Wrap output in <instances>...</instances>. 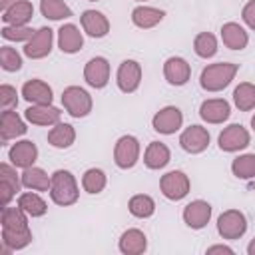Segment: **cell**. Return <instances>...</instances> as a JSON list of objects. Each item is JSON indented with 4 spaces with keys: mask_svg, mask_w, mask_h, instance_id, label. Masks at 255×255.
I'll return each instance as SVG.
<instances>
[{
    "mask_svg": "<svg viewBox=\"0 0 255 255\" xmlns=\"http://www.w3.org/2000/svg\"><path fill=\"white\" fill-rule=\"evenodd\" d=\"M78 197H80V187L74 173L68 169H56L52 173L50 199L60 207H70L78 201Z\"/></svg>",
    "mask_w": 255,
    "mask_h": 255,
    "instance_id": "6da1fadb",
    "label": "cell"
},
{
    "mask_svg": "<svg viewBox=\"0 0 255 255\" xmlns=\"http://www.w3.org/2000/svg\"><path fill=\"white\" fill-rule=\"evenodd\" d=\"M237 72H239V64H233V62L209 64V66H205L201 70L199 86L205 92H221V90H225L233 82Z\"/></svg>",
    "mask_w": 255,
    "mask_h": 255,
    "instance_id": "7a4b0ae2",
    "label": "cell"
},
{
    "mask_svg": "<svg viewBox=\"0 0 255 255\" xmlns=\"http://www.w3.org/2000/svg\"><path fill=\"white\" fill-rule=\"evenodd\" d=\"M62 106L64 110L72 116V118H86L92 108H94V102H92V96L80 88V86H68L64 88L62 92Z\"/></svg>",
    "mask_w": 255,
    "mask_h": 255,
    "instance_id": "3957f363",
    "label": "cell"
},
{
    "mask_svg": "<svg viewBox=\"0 0 255 255\" xmlns=\"http://www.w3.org/2000/svg\"><path fill=\"white\" fill-rule=\"evenodd\" d=\"M189 189H191V181L185 175V171H181V169L167 171L159 179V191L169 201H181L183 197H187Z\"/></svg>",
    "mask_w": 255,
    "mask_h": 255,
    "instance_id": "277c9868",
    "label": "cell"
},
{
    "mask_svg": "<svg viewBox=\"0 0 255 255\" xmlns=\"http://www.w3.org/2000/svg\"><path fill=\"white\" fill-rule=\"evenodd\" d=\"M247 231V217L239 209H225L217 217V233L223 239H241Z\"/></svg>",
    "mask_w": 255,
    "mask_h": 255,
    "instance_id": "5b68a950",
    "label": "cell"
},
{
    "mask_svg": "<svg viewBox=\"0 0 255 255\" xmlns=\"http://www.w3.org/2000/svg\"><path fill=\"white\" fill-rule=\"evenodd\" d=\"M141 153V145L135 135H122L114 145V161L120 169H131Z\"/></svg>",
    "mask_w": 255,
    "mask_h": 255,
    "instance_id": "8992f818",
    "label": "cell"
},
{
    "mask_svg": "<svg viewBox=\"0 0 255 255\" xmlns=\"http://www.w3.org/2000/svg\"><path fill=\"white\" fill-rule=\"evenodd\" d=\"M251 143V133L247 131V128H243L241 124H231L227 128H223V131L217 137V145L221 151L233 153V151H241Z\"/></svg>",
    "mask_w": 255,
    "mask_h": 255,
    "instance_id": "52a82bcc",
    "label": "cell"
},
{
    "mask_svg": "<svg viewBox=\"0 0 255 255\" xmlns=\"http://www.w3.org/2000/svg\"><path fill=\"white\" fill-rule=\"evenodd\" d=\"M141 64L135 62V60H124L120 66H118V72H116V84L120 88V92L124 94H133L139 84H141Z\"/></svg>",
    "mask_w": 255,
    "mask_h": 255,
    "instance_id": "ba28073f",
    "label": "cell"
},
{
    "mask_svg": "<svg viewBox=\"0 0 255 255\" xmlns=\"http://www.w3.org/2000/svg\"><path fill=\"white\" fill-rule=\"evenodd\" d=\"M16 169L18 167L12 163H6V161L0 163V201H2V207H6L16 197V193L24 187L22 175H18Z\"/></svg>",
    "mask_w": 255,
    "mask_h": 255,
    "instance_id": "9c48e42d",
    "label": "cell"
},
{
    "mask_svg": "<svg viewBox=\"0 0 255 255\" xmlns=\"http://www.w3.org/2000/svg\"><path fill=\"white\" fill-rule=\"evenodd\" d=\"M54 46V30L48 26H42L36 30V34L24 44V54L30 60H42L46 56H50Z\"/></svg>",
    "mask_w": 255,
    "mask_h": 255,
    "instance_id": "30bf717a",
    "label": "cell"
},
{
    "mask_svg": "<svg viewBox=\"0 0 255 255\" xmlns=\"http://www.w3.org/2000/svg\"><path fill=\"white\" fill-rule=\"evenodd\" d=\"M181 126H183V114L175 106H165L159 112H155V116L151 118V128L163 135H171L179 131Z\"/></svg>",
    "mask_w": 255,
    "mask_h": 255,
    "instance_id": "8fae6325",
    "label": "cell"
},
{
    "mask_svg": "<svg viewBox=\"0 0 255 255\" xmlns=\"http://www.w3.org/2000/svg\"><path fill=\"white\" fill-rule=\"evenodd\" d=\"M209 141H211V135H209L207 128L197 126V124L185 128V129L181 131V135H179V145H181V149L187 151V153H193V155L205 151L207 145H209Z\"/></svg>",
    "mask_w": 255,
    "mask_h": 255,
    "instance_id": "7c38bea8",
    "label": "cell"
},
{
    "mask_svg": "<svg viewBox=\"0 0 255 255\" xmlns=\"http://www.w3.org/2000/svg\"><path fill=\"white\" fill-rule=\"evenodd\" d=\"M84 80L90 88L102 90L110 82V62L104 56H96L86 62L84 66Z\"/></svg>",
    "mask_w": 255,
    "mask_h": 255,
    "instance_id": "4fadbf2b",
    "label": "cell"
},
{
    "mask_svg": "<svg viewBox=\"0 0 255 255\" xmlns=\"http://www.w3.org/2000/svg\"><path fill=\"white\" fill-rule=\"evenodd\" d=\"M211 205L207 203V201H203V199H193V201H189L185 207H183V213H181V217H183V223L189 227V229H203L207 223H209V219H211Z\"/></svg>",
    "mask_w": 255,
    "mask_h": 255,
    "instance_id": "5bb4252c",
    "label": "cell"
},
{
    "mask_svg": "<svg viewBox=\"0 0 255 255\" xmlns=\"http://www.w3.org/2000/svg\"><path fill=\"white\" fill-rule=\"evenodd\" d=\"M231 116V106L227 100L223 98H209V100H203L201 106H199V118L207 124H223L227 122Z\"/></svg>",
    "mask_w": 255,
    "mask_h": 255,
    "instance_id": "9a60e30c",
    "label": "cell"
},
{
    "mask_svg": "<svg viewBox=\"0 0 255 255\" xmlns=\"http://www.w3.org/2000/svg\"><path fill=\"white\" fill-rule=\"evenodd\" d=\"M163 78L169 86H185L191 78V66L181 56H171L163 62Z\"/></svg>",
    "mask_w": 255,
    "mask_h": 255,
    "instance_id": "2e32d148",
    "label": "cell"
},
{
    "mask_svg": "<svg viewBox=\"0 0 255 255\" xmlns=\"http://www.w3.org/2000/svg\"><path fill=\"white\" fill-rule=\"evenodd\" d=\"M8 159L12 165L20 167V169H26L30 165L36 163L38 159V147L32 139H20L16 141L10 149H8Z\"/></svg>",
    "mask_w": 255,
    "mask_h": 255,
    "instance_id": "e0dca14e",
    "label": "cell"
},
{
    "mask_svg": "<svg viewBox=\"0 0 255 255\" xmlns=\"http://www.w3.org/2000/svg\"><path fill=\"white\" fill-rule=\"evenodd\" d=\"M0 223L4 231H14L20 235H32L30 225H28V213L22 207H2V215H0Z\"/></svg>",
    "mask_w": 255,
    "mask_h": 255,
    "instance_id": "ac0fdd59",
    "label": "cell"
},
{
    "mask_svg": "<svg viewBox=\"0 0 255 255\" xmlns=\"http://www.w3.org/2000/svg\"><path fill=\"white\" fill-rule=\"evenodd\" d=\"M26 131H28L26 122L16 112L2 110V116H0V139H2V145H6L10 139L22 137Z\"/></svg>",
    "mask_w": 255,
    "mask_h": 255,
    "instance_id": "d6986e66",
    "label": "cell"
},
{
    "mask_svg": "<svg viewBox=\"0 0 255 255\" xmlns=\"http://www.w3.org/2000/svg\"><path fill=\"white\" fill-rule=\"evenodd\" d=\"M80 24L90 38H104L110 32V20L100 10H84L80 16Z\"/></svg>",
    "mask_w": 255,
    "mask_h": 255,
    "instance_id": "ffe728a7",
    "label": "cell"
},
{
    "mask_svg": "<svg viewBox=\"0 0 255 255\" xmlns=\"http://www.w3.org/2000/svg\"><path fill=\"white\" fill-rule=\"evenodd\" d=\"M22 98L28 102V104H34V106H42V104H52L54 100V94H52V88L48 86V82L40 80V78H32L28 82H24L22 86Z\"/></svg>",
    "mask_w": 255,
    "mask_h": 255,
    "instance_id": "44dd1931",
    "label": "cell"
},
{
    "mask_svg": "<svg viewBox=\"0 0 255 255\" xmlns=\"http://www.w3.org/2000/svg\"><path fill=\"white\" fill-rule=\"evenodd\" d=\"M62 118V112L52 106V104H42V106H30L24 112V120L32 126H56Z\"/></svg>",
    "mask_w": 255,
    "mask_h": 255,
    "instance_id": "7402d4cb",
    "label": "cell"
},
{
    "mask_svg": "<svg viewBox=\"0 0 255 255\" xmlns=\"http://www.w3.org/2000/svg\"><path fill=\"white\" fill-rule=\"evenodd\" d=\"M84 46V34L76 24H62L58 30V48L64 54H76Z\"/></svg>",
    "mask_w": 255,
    "mask_h": 255,
    "instance_id": "603a6c76",
    "label": "cell"
},
{
    "mask_svg": "<svg viewBox=\"0 0 255 255\" xmlns=\"http://www.w3.org/2000/svg\"><path fill=\"white\" fill-rule=\"evenodd\" d=\"M118 247L124 255H141L147 249V237L141 229H126L118 241Z\"/></svg>",
    "mask_w": 255,
    "mask_h": 255,
    "instance_id": "cb8c5ba5",
    "label": "cell"
},
{
    "mask_svg": "<svg viewBox=\"0 0 255 255\" xmlns=\"http://www.w3.org/2000/svg\"><path fill=\"white\" fill-rule=\"evenodd\" d=\"M219 32H221L223 46L229 48V50H245L247 44H249V34L237 22H225Z\"/></svg>",
    "mask_w": 255,
    "mask_h": 255,
    "instance_id": "d4e9b609",
    "label": "cell"
},
{
    "mask_svg": "<svg viewBox=\"0 0 255 255\" xmlns=\"http://www.w3.org/2000/svg\"><path fill=\"white\" fill-rule=\"evenodd\" d=\"M171 161V151L161 141H149L143 151V163L147 169H163Z\"/></svg>",
    "mask_w": 255,
    "mask_h": 255,
    "instance_id": "484cf974",
    "label": "cell"
},
{
    "mask_svg": "<svg viewBox=\"0 0 255 255\" xmlns=\"http://www.w3.org/2000/svg\"><path fill=\"white\" fill-rule=\"evenodd\" d=\"M163 16H165L163 10L153 8V6H145V4L135 6L131 10V22H133V26H137L141 30H149V28L157 26L163 20Z\"/></svg>",
    "mask_w": 255,
    "mask_h": 255,
    "instance_id": "4316f807",
    "label": "cell"
},
{
    "mask_svg": "<svg viewBox=\"0 0 255 255\" xmlns=\"http://www.w3.org/2000/svg\"><path fill=\"white\" fill-rule=\"evenodd\" d=\"M32 16H34V6L30 0H18L12 8L2 12L4 24H12V26H26L32 20Z\"/></svg>",
    "mask_w": 255,
    "mask_h": 255,
    "instance_id": "83f0119b",
    "label": "cell"
},
{
    "mask_svg": "<svg viewBox=\"0 0 255 255\" xmlns=\"http://www.w3.org/2000/svg\"><path fill=\"white\" fill-rule=\"evenodd\" d=\"M50 183H52V175H48L42 167L30 165L22 171V185L26 189L32 191H50Z\"/></svg>",
    "mask_w": 255,
    "mask_h": 255,
    "instance_id": "f1b7e54d",
    "label": "cell"
},
{
    "mask_svg": "<svg viewBox=\"0 0 255 255\" xmlns=\"http://www.w3.org/2000/svg\"><path fill=\"white\" fill-rule=\"evenodd\" d=\"M76 141V129L70 124L58 122L50 131H48V143L56 149H68Z\"/></svg>",
    "mask_w": 255,
    "mask_h": 255,
    "instance_id": "f546056e",
    "label": "cell"
},
{
    "mask_svg": "<svg viewBox=\"0 0 255 255\" xmlns=\"http://www.w3.org/2000/svg\"><path fill=\"white\" fill-rule=\"evenodd\" d=\"M16 205L22 207V209L28 213V217H42V215H46V211H48V203H46L36 191H32V189L20 193Z\"/></svg>",
    "mask_w": 255,
    "mask_h": 255,
    "instance_id": "4dcf8cb0",
    "label": "cell"
},
{
    "mask_svg": "<svg viewBox=\"0 0 255 255\" xmlns=\"http://www.w3.org/2000/svg\"><path fill=\"white\" fill-rule=\"evenodd\" d=\"M128 209H129V213H131L133 217H137V219H147V217H151V215L155 213V201H153V197L147 195V193H135V195L129 197Z\"/></svg>",
    "mask_w": 255,
    "mask_h": 255,
    "instance_id": "1f68e13d",
    "label": "cell"
},
{
    "mask_svg": "<svg viewBox=\"0 0 255 255\" xmlns=\"http://www.w3.org/2000/svg\"><path fill=\"white\" fill-rule=\"evenodd\" d=\"M106 185H108V177H106V173L100 167H90V169L84 171V175H82V187H84L86 193L98 195V193H102L106 189Z\"/></svg>",
    "mask_w": 255,
    "mask_h": 255,
    "instance_id": "d6a6232c",
    "label": "cell"
},
{
    "mask_svg": "<svg viewBox=\"0 0 255 255\" xmlns=\"http://www.w3.org/2000/svg\"><path fill=\"white\" fill-rule=\"evenodd\" d=\"M233 104L239 112L255 110V86L251 82H241L233 90Z\"/></svg>",
    "mask_w": 255,
    "mask_h": 255,
    "instance_id": "836d02e7",
    "label": "cell"
},
{
    "mask_svg": "<svg viewBox=\"0 0 255 255\" xmlns=\"http://www.w3.org/2000/svg\"><path fill=\"white\" fill-rule=\"evenodd\" d=\"M40 12L48 20H66V18H72V8L64 0H40Z\"/></svg>",
    "mask_w": 255,
    "mask_h": 255,
    "instance_id": "e575fe53",
    "label": "cell"
},
{
    "mask_svg": "<svg viewBox=\"0 0 255 255\" xmlns=\"http://www.w3.org/2000/svg\"><path fill=\"white\" fill-rule=\"evenodd\" d=\"M231 173L237 179H253L255 177V153L237 155L231 161Z\"/></svg>",
    "mask_w": 255,
    "mask_h": 255,
    "instance_id": "d590c367",
    "label": "cell"
},
{
    "mask_svg": "<svg viewBox=\"0 0 255 255\" xmlns=\"http://www.w3.org/2000/svg\"><path fill=\"white\" fill-rule=\"evenodd\" d=\"M217 38L211 34V32H199L193 40V52L199 56V58H213L217 54Z\"/></svg>",
    "mask_w": 255,
    "mask_h": 255,
    "instance_id": "8d00e7d4",
    "label": "cell"
},
{
    "mask_svg": "<svg viewBox=\"0 0 255 255\" xmlns=\"http://www.w3.org/2000/svg\"><path fill=\"white\" fill-rule=\"evenodd\" d=\"M0 34H2V38L8 40V42H28V40L36 34V30H32L28 24H26V26L4 24L2 30H0Z\"/></svg>",
    "mask_w": 255,
    "mask_h": 255,
    "instance_id": "74e56055",
    "label": "cell"
},
{
    "mask_svg": "<svg viewBox=\"0 0 255 255\" xmlns=\"http://www.w3.org/2000/svg\"><path fill=\"white\" fill-rule=\"evenodd\" d=\"M0 66L4 72H18L22 68V56L16 52V48L2 46L0 48Z\"/></svg>",
    "mask_w": 255,
    "mask_h": 255,
    "instance_id": "f35d334b",
    "label": "cell"
},
{
    "mask_svg": "<svg viewBox=\"0 0 255 255\" xmlns=\"http://www.w3.org/2000/svg\"><path fill=\"white\" fill-rule=\"evenodd\" d=\"M0 106H2V110H14L18 106V92L14 86H10V84L0 86Z\"/></svg>",
    "mask_w": 255,
    "mask_h": 255,
    "instance_id": "ab89813d",
    "label": "cell"
},
{
    "mask_svg": "<svg viewBox=\"0 0 255 255\" xmlns=\"http://www.w3.org/2000/svg\"><path fill=\"white\" fill-rule=\"evenodd\" d=\"M241 20H243L251 30H255V0H249V2L243 6V10H241Z\"/></svg>",
    "mask_w": 255,
    "mask_h": 255,
    "instance_id": "60d3db41",
    "label": "cell"
},
{
    "mask_svg": "<svg viewBox=\"0 0 255 255\" xmlns=\"http://www.w3.org/2000/svg\"><path fill=\"white\" fill-rule=\"evenodd\" d=\"M205 253H207V255H213V253H227V255H233V249L227 247V245H211V247H207Z\"/></svg>",
    "mask_w": 255,
    "mask_h": 255,
    "instance_id": "b9f144b4",
    "label": "cell"
},
{
    "mask_svg": "<svg viewBox=\"0 0 255 255\" xmlns=\"http://www.w3.org/2000/svg\"><path fill=\"white\" fill-rule=\"evenodd\" d=\"M16 2H18V0H0V10H2V12H6V10H8V8H12Z\"/></svg>",
    "mask_w": 255,
    "mask_h": 255,
    "instance_id": "7bdbcfd3",
    "label": "cell"
},
{
    "mask_svg": "<svg viewBox=\"0 0 255 255\" xmlns=\"http://www.w3.org/2000/svg\"><path fill=\"white\" fill-rule=\"evenodd\" d=\"M247 253L249 255H255V239H251V243L247 245Z\"/></svg>",
    "mask_w": 255,
    "mask_h": 255,
    "instance_id": "ee69618b",
    "label": "cell"
},
{
    "mask_svg": "<svg viewBox=\"0 0 255 255\" xmlns=\"http://www.w3.org/2000/svg\"><path fill=\"white\" fill-rule=\"evenodd\" d=\"M251 128H253V131H255V114H253V118H251Z\"/></svg>",
    "mask_w": 255,
    "mask_h": 255,
    "instance_id": "f6af8a7d",
    "label": "cell"
},
{
    "mask_svg": "<svg viewBox=\"0 0 255 255\" xmlns=\"http://www.w3.org/2000/svg\"><path fill=\"white\" fill-rule=\"evenodd\" d=\"M135 2H147V0H135Z\"/></svg>",
    "mask_w": 255,
    "mask_h": 255,
    "instance_id": "bcb514c9",
    "label": "cell"
},
{
    "mask_svg": "<svg viewBox=\"0 0 255 255\" xmlns=\"http://www.w3.org/2000/svg\"><path fill=\"white\" fill-rule=\"evenodd\" d=\"M88 2H100V0H88Z\"/></svg>",
    "mask_w": 255,
    "mask_h": 255,
    "instance_id": "7dc6e473",
    "label": "cell"
}]
</instances>
